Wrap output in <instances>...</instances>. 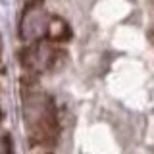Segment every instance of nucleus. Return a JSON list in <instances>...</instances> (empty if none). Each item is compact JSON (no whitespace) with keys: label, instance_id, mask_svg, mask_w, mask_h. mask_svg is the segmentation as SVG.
<instances>
[{"label":"nucleus","instance_id":"1","mask_svg":"<svg viewBox=\"0 0 154 154\" xmlns=\"http://www.w3.org/2000/svg\"><path fill=\"white\" fill-rule=\"evenodd\" d=\"M62 50L60 46H56V42H35V45L27 46L21 52V60L23 66L29 67L33 73L37 71H45V69H52V67L62 64Z\"/></svg>","mask_w":154,"mask_h":154},{"label":"nucleus","instance_id":"2","mask_svg":"<svg viewBox=\"0 0 154 154\" xmlns=\"http://www.w3.org/2000/svg\"><path fill=\"white\" fill-rule=\"evenodd\" d=\"M45 37L50 42H66L71 38V27L66 19H62L58 16H48Z\"/></svg>","mask_w":154,"mask_h":154}]
</instances>
